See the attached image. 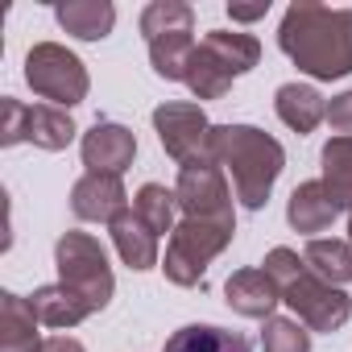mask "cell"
<instances>
[{
  "label": "cell",
  "mask_w": 352,
  "mask_h": 352,
  "mask_svg": "<svg viewBox=\"0 0 352 352\" xmlns=\"http://www.w3.org/2000/svg\"><path fill=\"white\" fill-rule=\"evenodd\" d=\"M75 120H71V112L67 108H54V104H34L30 108V133H25V141H34L38 149H46V153H58V149H67L71 141H75Z\"/></svg>",
  "instance_id": "7402d4cb"
},
{
  "label": "cell",
  "mask_w": 352,
  "mask_h": 352,
  "mask_svg": "<svg viewBox=\"0 0 352 352\" xmlns=\"http://www.w3.org/2000/svg\"><path fill=\"white\" fill-rule=\"evenodd\" d=\"M133 212L137 220L162 241L166 232H174L179 224H174V212H179V195H174V187H162V183H145L137 195H133Z\"/></svg>",
  "instance_id": "cb8c5ba5"
},
{
  "label": "cell",
  "mask_w": 352,
  "mask_h": 352,
  "mask_svg": "<svg viewBox=\"0 0 352 352\" xmlns=\"http://www.w3.org/2000/svg\"><path fill=\"white\" fill-rule=\"evenodd\" d=\"M274 112L286 129H294L298 137L315 133L327 120V100L311 87V83H282L274 91Z\"/></svg>",
  "instance_id": "9a60e30c"
},
{
  "label": "cell",
  "mask_w": 352,
  "mask_h": 352,
  "mask_svg": "<svg viewBox=\"0 0 352 352\" xmlns=\"http://www.w3.org/2000/svg\"><path fill=\"white\" fill-rule=\"evenodd\" d=\"M224 298L236 315L245 319H274V307L282 302V290L265 270H236L224 282Z\"/></svg>",
  "instance_id": "4fadbf2b"
},
{
  "label": "cell",
  "mask_w": 352,
  "mask_h": 352,
  "mask_svg": "<svg viewBox=\"0 0 352 352\" xmlns=\"http://www.w3.org/2000/svg\"><path fill=\"white\" fill-rule=\"evenodd\" d=\"M282 302L294 311V319L307 331H327L331 336V331H340L352 319V298L340 286H331L319 274H311V265L282 290Z\"/></svg>",
  "instance_id": "ba28073f"
},
{
  "label": "cell",
  "mask_w": 352,
  "mask_h": 352,
  "mask_svg": "<svg viewBox=\"0 0 352 352\" xmlns=\"http://www.w3.org/2000/svg\"><path fill=\"white\" fill-rule=\"evenodd\" d=\"M302 261L311 265V274H319L331 286H348L352 282V245L348 241H336V236L323 241V236H315V241H307Z\"/></svg>",
  "instance_id": "603a6c76"
},
{
  "label": "cell",
  "mask_w": 352,
  "mask_h": 352,
  "mask_svg": "<svg viewBox=\"0 0 352 352\" xmlns=\"http://www.w3.org/2000/svg\"><path fill=\"white\" fill-rule=\"evenodd\" d=\"M25 83L34 87V96L50 100L54 108H75L87 100V67L79 54H71L67 46L58 42H38L30 54H25Z\"/></svg>",
  "instance_id": "8992f818"
},
{
  "label": "cell",
  "mask_w": 352,
  "mask_h": 352,
  "mask_svg": "<svg viewBox=\"0 0 352 352\" xmlns=\"http://www.w3.org/2000/svg\"><path fill=\"white\" fill-rule=\"evenodd\" d=\"M236 236V220H179V228L170 232V245H166V278L174 286H199L208 265L232 245Z\"/></svg>",
  "instance_id": "277c9868"
},
{
  "label": "cell",
  "mask_w": 352,
  "mask_h": 352,
  "mask_svg": "<svg viewBox=\"0 0 352 352\" xmlns=\"http://www.w3.org/2000/svg\"><path fill=\"white\" fill-rule=\"evenodd\" d=\"M265 13H270V0H257V5H228V17L232 21H245V25L249 21H261Z\"/></svg>",
  "instance_id": "f546056e"
},
{
  "label": "cell",
  "mask_w": 352,
  "mask_h": 352,
  "mask_svg": "<svg viewBox=\"0 0 352 352\" xmlns=\"http://www.w3.org/2000/svg\"><path fill=\"white\" fill-rule=\"evenodd\" d=\"M336 216H340V208H336V199L327 195L323 179L298 183V187L290 191V199H286V220H290V228L302 232V236H311V241H315V232H327V228L336 224Z\"/></svg>",
  "instance_id": "7c38bea8"
},
{
  "label": "cell",
  "mask_w": 352,
  "mask_h": 352,
  "mask_svg": "<svg viewBox=\"0 0 352 352\" xmlns=\"http://www.w3.org/2000/svg\"><path fill=\"white\" fill-rule=\"evenodd\" d=\"M261 265H265V274L274 278V286H278V290H286V286H290V282H294V278H298V274L307 270V261H302V257H298L294 249H286V245L270 249Z\"/></svg>",
  "instance_id": "4316f807"
},
{
  "label": "cell",
  "mask_w": 352,
  "mask_h": 352,
  "mask_svg": "<svg viewBox=\"0 0 352 352\" xmlns=\"http://www.w3.org/2000/svg\"><path fill=\"white\" fill-rule=\"evenodd\" d=\"M79 153L91 174H124L137 157V137L116 120H96L79 141Z\"/></svg>",
  "instance_id": "30bf717a"
},
{
  "label": "cell",
  "mask_w": 352,
  "mask_h": 352,
  "mask_svg": "<svg viewBox=\"0 0 352 352\" xmlns=\"http://www.w3.org/2000/svg\"><path fill=\"white\" fill-rule=\"evenodd\" d=\"M327 124L336 129V137H352V87L340 91V96H331V104H327Z\"/></svg>",
  "instance_id": "f1b7e54d"
},
{
  "label": "cell",
  "mask_w": 352,
  "mask_h": 352,
  "mask_svg": "<svg viewBox=\"0 0 352 352\" xmlns=\"http://www.w3.org/2000/svg\"><path fill=\"white\" fill-rule=\"evenodd\" d=\"M261 352H311V331L298 319H265L261 327Z\"/></svg>",
  "instance_id": "484cf974"
},
{
  "label": "cell",
  "mask_w": 352,
  "mask_h": 352,
  "mask_svg": "<svg viewBox=\"0 0 352 352\" xmlns=\"http://www.w3.org/2000/svg\"><path fill=\"white\" fill-rule=\"evenodd\" d=\"M348 245H352V216H348Z\"/></svg>",
  "instance_id": "1f68e13d"
},
{
  "label": "cell",
  "mask_w": 352,
  "mask_h": 352,
  "mask_svg": "<svg viewBox=\"0 0 352 352\" xmlns=\"http://www.w3.org/2000/svg\"><path fill=\"white\" fill-rule=\"evenodd\" d=\"M54 265H58V282L67 290H75L91 311H104L116 294V278L108 265V253L96 236L87 232H63L54 245Z\"/></svg>",
  "instance_id": "5b68a950"
},
{
  "label": "cell",
  "mask_w": 352,
  "mask_h": 352,
  "mask_svg": "<svg viewBox=\"0 0 352 352\" xmlns=\"http://www.w3.org/2000/svg\"><path fill=\"white\" fill-rule=\"evenodd\" d=\"M0 112H5V124H0V145L9 149V145L25 141V133H30V108L21 100L5 96V100H0Z\"/></svg>",
  "instance_id": "83f0119b"
},
{
  "label": "cell",
  "mask_w": 352,
  "mask_h": 352,
  "mask_svg": "<svg viewBox=\"0 0 352 352\" xmlns=\"http://www.w3.org/2000/svg\"><path fill=\"white\" fill-rule=\"evenodd\" d=\"M195 46H199V42H195V30H179V34L153 38V42H149V67H153V75L166 79V83H183Z\"/></svg>",
  "instance_id": "ffe728a7"
},
{
  "label": "cell",
  "mask_w": 352,
  "mask_h": 352,
  "mask_svg": "<svg viewBox=\"0 0 352 352\" xmlns=\"http://www.w3.org/2000/svg\"><path fill=\"white\" fill-rule=\"evenodd\" d=\"M30 298L0 290V352H42V331Z\"/></svg>",
  "instance_id": "5bb4252c"
},
{
  "label": "cell",
  "mask_w": 352,
  "mask_h": 352,
  "mask_svg": "<svg viewBox=\"0 0 352 352\" xmlns=\"http://www.w3.org/2000/svg\"><path fill=\"white\" fill-rule=\"evenodd\" d=\"M30 307H34V315H38V323L42 327H79L87 315H96L75 290H67L63 282H54V286H38L34 294H30Z\"/></svg>",
  "instance_id": "ac0fdd59"
},
{
  "label": "cell",
  "mask_w": 352,
  "mask_h": 352,
  "mask_svg": "<svg viewBox=\"0 0 352 352\" xmlns=\"http://www.w3.org/2000/svg\"><path fill=\"white\" fill-rule=\"evenodd\" d=\"M323 162V187L340 212L352 216V137H331L319 153Z\"/></svg>",
  "instance_id": "44dd1931"
},
{
  "label": "cell",
  "mask_w": 352,
  "mask_h": 352,
  "mask_svg": "<svg viewBox=\"0 0 352 352\" xmlns=\"http://www.w3.org/2000/svg\"><path fill=\"white\" fill-rule=\"evenodd\" d=\"M54 17L79 42H104L112 34V25H116V9L108 0H58Z\"/></svg>",
  "instance_id": "2e32d148"
},
{
  "label": "cell",
  "mask_w": 352,
  "mask_h": 352,
  "mask_svg": "<svg viewBox=\"0 0 352 352\" xmlns=\"http://www.w3.org/2000/svg\"><path fill=\"white\" fill-rule=\"evenodd\" d=\"M42 352H87L75 336H50L46 344H42Z\"/></svg>",
  "instance_id": "4dcf8cb0"
},
{
  "label": "cell",
  "mask_w": 352,
  "mask_h": 352,
  "mask_svg": "<svg viewBox=\"0 0 352 352\" xmlns=\"http://www.w3.org/2000/svg\"><path fill=\"white\" fill-rule=\"evenodd\" d=\"M179 212L183 220H236L232 212V191L224 183V166L220 162H199V166H183L179 183Z\"/></svg>",
  "instance_id": "9c48e42d"
},
{
  "label": "cell",
  "mask_w": 352,
  "mask_h": 352,
  "mask_svg": "<svg viewBox=\"0 0 352 352\" xmlns=\"http://www.w3.org/2000/svg\"><path fill=\"white\" fill-rule=\"evenodd\" d=\"M212 153L216 162L232 174V187L241 208L261 212L270 204V191L278 174L286 170V149L278 137H270L257 124H216L212 133Z\"/></svg>",
  "instance_id": "7a4b0ae2"
},
{
  "label": "cell",
  "mask_w": 352,
  "mask_h": 352,
  "mask_svg": "<svg viewBox=\"0 0 352 352\" xmlns=\"http://www.w3.org/2000/svg\"><path fill=\"white\" fill-rule=\"evenodd\" d=\"M282 54L311 79L331 83L352 75V9L294 0L278 25Z\"/></svg>",
  "instance_id": "6da1fadb"
},
{
  "label": "cell",
  "mask_w": 352,
  "mask_h": 352,
  "mask_svg": "<svg viewBox=\"0 0 352 352\" xmlns=\"http://www.w3.org/2000/svg\"><path fill=\"white\" fill-rule=\"evenodd\" d=\"M179 30H195V9L183 0H153L141 9V34L145 42L162 38V34H179Z\"/></svg>",
  "instance_id": "d4e9b609"
},
{
  "label": "cell",
  "mask_w": 352,
  "mask_h": 352,
  "mask_svg": "<svg viewBox=\"0 0 352 352\" xmlns=\"http://www.w3.org/2000/svg\"><path fill=\"white\" fill-rule=\"evenodd\" d=\"M108 232H112V245H116V253H120V261L129 265V270H153L157 265V236L137 220V212L129 208V212H120L112 224H108Z\"/></svg>",
  "instance_id": "e0dca14e"
},
{
  "label": "cell",
  "mask_w": 352,
  "mask_h": 352,
  "mask_svg": "<svg viewBox=\"0 0 352 352\" xmlns=\"http://www.w3.org/2000/svg\"><path fill=\"white\" fill-rule=\"evenodd\" d=\"M153 133L162 141V149L183 166H199V162H216L212 153V133L216 124L208 120V112L199 104H183V100H170L162 108H153Z\"/></svg>",
  "instance_id": "52a82bcc"
},
{
  "label": "cell",
  "mask_w": 352,
  "mask_h": 352,
  "mask_svg": "<svg viewBox=\"0 0 352 352\" xmlns=\"http://www.w3.org/2000/svg\"><path fill=\"white\" fill-rule=\"evenodd\" d=\"M71 212L87 224H112L120 212H129V191L120 174H83L71 187Z\"/></svg>",
  "instance_id": "8fae6325"
},
{
  "label": "cell",
  "mask_w": 352,
  "mask_h": 352,
  "mask_svg": "<svg viewBox=\"0 0 352 352\" xmlns=\"http://www.w3.org/2000/svg\"><path fill=\"white\" fill-rule=\"evenodd\" d=\"M162 352H253V344L249 336L216 327V323H187L166 340Z\"/></svg>",
  "instance_id": "d6986e66"
},
{
  "label": "cell",
  "mask_w": 352,
  "mask_h": 352,
  "mask_svg": "<svg viewBox=\"0 0 352 352\" xmlns=\"http://www.w3.org/2000/svg\"><path fill=\"white\" fill-rule=\"evenodd\" d=\"M261 63V42L253 34H228V30H212L195 54H191V67H187V87L195 100H220L232 79L249 75L253 67Z\"/></svg>",
  "instance_id": "3957f363"
}]
</instances>
